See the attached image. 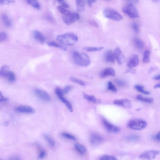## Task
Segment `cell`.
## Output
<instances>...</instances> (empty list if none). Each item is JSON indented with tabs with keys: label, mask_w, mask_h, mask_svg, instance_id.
Here are the masks:
<instances>
[{
	"label": "cell",
	"mask_w": 160,
	"mask_h": 160,
	"mask_svg": "<svg viewBox=\"0 0 160 160\" xmlns=\"http://www.w3.org/2000/svg\"><path fill=\"white\" fill-rule=\"evenodd\" d=\"M56 40L59 42L63 45H71L77 42L78 37L75 33L69 32L57 36Z\"/></svg>",
	"instance_id": "cell-1"
},
{
	"label": "cell",
	"mask_w": 160,
	"mask_h": 160,
	"mask_svg": "<svg viewBox=\"0 0 160 160\" xmlns=\"http://www.w3.org/2000/svg\"><path fill=\"white\" fill-rule=\"evenodd\" d=\"M73 58L76 64L80 66L86 67L91 63L89 57L85 53L74 51L73 53Z\"/></svg>",
	"instance_id": "cell-2"
},
{
	"label": "cell",
	"mask_w": 160,
	"mask_h": 160,
	"mask_svg": "<svg viewBox=\"0 0 160 160\" xmlns=\"http://www.w3.org/2000/svg\"><path fill=\"white\" fill-rule=\"evenodd\" d=\"M103 13L105 17L117 22H119L123 18V17L118 12L110 8L104 9Z\"/></svg>",
	"instance_id": "cell-3"
},
{
	"label": "cell",
	"mask_w": 160,
	"mask_h": 160,
	"mask_svg": "<svg viewBox=\"0 0 160 160\" xmlns=\"http://www.w3.org/2000/svg\"><path fill=\"white\" fill-rule=\"evenodd\" d=\"M122 11L130 18L134 19L139 17L137 8L132 3H127L123 8Z\"/></svg>",
	"instance_id": "cell-4"
},
{
	"label": "cell",
	"mask_w": 160,
	"mask_h": 160,
	"mask_svg": "<svg viewBox=\"0 0 160 160\" xmlns=\"http://www.w3.org/2000/svg\"><path fill=\"white\" fill-rule=\"evenodd\" d=\"M146 122L140 119L132 120H130L128 124V126L130 129L136 130H140L145 129L147 126Z\"/></svg>",
	"instance_id": "cell-5"
},
{
	"label": "cell",
	"mask_w": 160,
	"mask_h": 160,
	"mask_svg": "<svg viewBox=\"0 0 160 160\" xmlns=\"http://www.w3.org/2000/svg\"><path fill=\"white\" fill-rule=\"evenodd\" d=\"M79 18V15L78 13L71 11L69 14L63 16L62 19L66 24L70 25L76 22Z\"/></svg>",
	"instance_id": "cell-6"
},
{
	"label": "cell",
	"mask_w": 160,
	"mask_h": 160,
	"mask_svg": "<svg viewBox=\"0 0 160 160\" xmlns=\"http://www.w3.org/2000/svg\"><path fill=\"white\" fill-rule=\"evenodd\" d=\"M160 154V151L158 150H147L140 155L139 157L142 159L153 160Z\"/></svg>",
	"instance_id": "cell-7"
},
{
	"label": "cell",
	"mask_w": 160,
	"mask_h": 160,
	"mask_svg": "<svg viewBox=\"0 0 160 160\" xmlns=\"http://www.w3.org/2000/svg\"><path fill=\"white\" fill-rule=\"evenodd\" d=\"M55 92L58 98L62 101V102L64 104L69 111L71 112H72L73 111L72 106L69 101L64 97L62 90H61L60 88H57L55 90Z\"/></svg>",
	"instance_id": "cell-8"
},
{
	"label": "cell",
	"mask_w": 160,
	"mask_h": 160,
	"mask_svg": "<svg viewBox=\"0 0 160 160\" xmlns=\"http://www.w3.org/2000/svg\"><path fill=\"white\" fill-rule=\"evenodd\" d=\"M102 122L105 127L109 131L114 133H118L120 132V129L119 127L112 124L107 120L103 119Z\"/></svg>",
	"instance_id": "cell-9"
},
{
	"label": "cell",
	"mask_w": 160,
	"mask_h": 160,
	"mask_svg": "<svg viewBox=\"0 0 160 160\" xmlns=\"http://www.w3.org/2000/svg\"><path fill=\"white\" fill-rule=\"evenodd\" d=\"M35 93L38 98L46 102H49L51 100V98L47 92L39 89L35 90Z\"/></svg>",
	"instance_id": "cell-10"
},
{
	"label": "cell",
	"mask_w": 160,
	"mask_h": 160,
	"mask_svg": "<svg viewBox=\"0 0 160 160\" xmlns=\"http://www.w3.org/2000/svg\"><path fill=\"white\" fill-rule=\"evenodd\" d=\"M113 103L117 106L126 108H130L132 106L131 101L127 99L115 100Z\"/></svg>",
	"instance_id": "cell-11"
},
{
	"label": "cell",
	"mask_w": 160,
	"mask_h": 160,
	"mask_svg": "<svg viewBox=\"0 0 160 160\" xmlns=\"http://www.w3.org/2000/svg\"><path fill=\"white\" fill-rule=\"evenodd\" d=\"M114 53L118 64L120 65H122L125 61V57L120 49L119 47L116 48Z\"/></svg>",
	"instance_id": "cell-12"
},
{
	"label": "cell",
	"mask_w": 160,
	"mask_h": 160,
	"mask_svg": "<svg viewBox=\"0 0 160 160\" xmlns=\"http://www.w3.org/2000/svg\"><path fill=\"white\" fill-rule=\"evenodd\" d=\"M90 141L92 145H97L103 142V138L97 134H92L90 137Z\"/></svg>",
	"instance_id": "cell-13"
},
{
	"label": "cell",
	"mask_w": 160,
	"mask_h": 160,
	"mask_svg": "<svg viewBox=\"0 0 160 160\" xmlns=\"http://www.w3.org/2000/svg\"><path fill=\"white\" fill-rule=\"evenodd\" d=\"M115 74L114 70L109 67L103 70L100 74V77L102 78H105L109 76H115Z\"/></svg>",
	"instance_id": "cell-14"
},
{
	"label": "cell",
	"mask_w": 160,
	"mask_h": 160,
	"mask_svg": "<svg viewBox=\"0 0 160 160\" xmlns=\"http://www.w3.org/2000/svg\"><path fill=\"white\" fill-rule=\"evenodd\" d=\"M139 63V58L137 55L135 54L129 60L127 66L129 68H133L137 66Z\"/></svg>",
	"instance_id": "cell-15"
},
{
	"label": "cell",
	"mask_w": 160,
	"mask_h": 160,
	"mask_svg": "<svg viewBox=\"0 0 160 160\" xmlns=\"http://www.w3.org/2000/svg\"><path fill=\"white\" fill-rule=\"evenodd\" d=\"M15 110L18 112L27 113H33L35 112L34 109L31 106H22L18 107L15 109Z\"/></svg>",
	"instance_id": "cell-16"
},
{
	"label": "cell",
	"mask_w": 160,
	"mask_h": 160,
	"mask_svg": "<svg viewBox=\"0 0 160 160\" xmlns=\"http://www.w3.org/2000/svg\"><path fill=\"white\" fill-rule=\"evenodd\" d=\"M104 58L105 61L107 62L114 63L115 60L114 53L111 50H108L105 54Z\"/></svg>",
	"instance_id": "cell-17"
},
{
	"label": "cell",
	"mask_w": 160,
	"mask_h": 160,
	"mask_svg": "<svg viewBox=\"0 0 160 160\" xmlns=\"http://www.w3.org/2000/svg\"><path fill=\"white\" fill-rule=\"evenodd\" d=\"M33 36L35 40L41 44H43L45 42V37L39 31H36L33 32Z\"/></svg>",
	"instance_id": "cell-18"
},
{
	"label": "cell",
	"mask_w": 160,
	"mask_h": 160,
	"mask_svg": "<svg viewBox=\"0 0 160 160\" xmlns=\"http://www.w3.org/2000/svg\"><path fill=\"white\" fill-rule=\"evenodd\" d=\"M83 97L84 99L89 102L95 104H99L101 102V101L100 99L96 98L95 96L88 95L85 92L83 93Z\"/></svg>",
	"instance_id": "cell-19"
},
{
	"label": "cell",
	"mask_w": 160,
	"mask_h": 160,
	"mask_svg": "<svg viewBox=\"0 0 160 160\" xmlns=\"http://www.w3.org/2000/svg\"><path fill=\"white\" fill-rule=\"evenodd\" d=\"M2 19L5 26L7 28L11 27L12 25V20L10 17L6 14H3Z\"/></svg>",
	"instance_id": "cell-20"
},
{
	"label": "cell",
	"mask_w": 160,
	"mask_h": 160,
	"mask_svg": "<svg viewBox=\"0 0 160 160\" xmlns=\"http://www.w3.org/2000/svg\"><path fill=\"white\" fill-rule=\"evenodd\" d=\"M74 147L76 150L80 154L82 155L85 154L86 152V147L79 143H76L75 144Z\"/></svg>",
	"instance_id": "cell-21"
},
{
	"label": "cell",
	"mask_w": 160,
	"mask_h": 160,
	"mask_svg": "<svg viewBox=\"0 0 160 160\" xmlns=\"http://www.w3.org/2000/svg\"><path fill=\"white\" fill-rule=\"evenodd\" d=\"M134 42L136 47L138 49H142L144 47L145 44L142 40L137 38L134 40Z\"/></svg>",
	"instance_id": "cell-22"
},
{
	"label": "cell",
	"mask_w": 160,
	"mask_h": 160,
	"mask_svg": "<svg viewBox=\"0 0 160 160\" xmlns=\"http://www.w3.org/2000/svg\"><path fill=\"white\" fill-rule=\"evenodd\" d=\"M137 100L141 102L147 103H152L154 102V99L152 98L145 97L141 95H138L136 97Z\"/></svg>",
	"instance_id": "cell-23"
},
{
	"label": "cell",
	"mask_w": 160,
	"mask_h": 160,
	"mask_svg": "<svg viewBox=\"0 0 160 160\" xmlns=\"http://www.w3.org/2000/svg\"><path fill=\"white\" fill-rule=\"evenodd\" d=\"M27 3L29 5H30L35 9L37 10H40L41 6L39 2L36 0H27Z\"/></svg>",
	"instance_id": "cell-24"
},
{
	"label": "cell",
	"mask_w": 160,
	"mask_h": 160,
	"mask_svg": "<svg viewBox=\"0 0 160 160\" xmlns=\"http://www.w3.org/2000/svg\"><path fill=\"white\" fill-rule=\"evenodd\" d=\"M77 9L79 12H82L85 10V3L82 0H77L76 1Z\"/></svg>",
	"instance_id": "cell-25"
},
{
	"label": "cell",
	"mask_w": 160,
	"mask_h": 160,
	"mask_svg": "<svg viewBox=\"0 0 160 160\" xmlns=\"http://www.w3.org/2000/svg\"><path fill=\"white\" fill-rule=\"evenodd\" d=\"M9 71V67L6 65L3 66L0 70V76L2 77H6Z\"/></svg>",
	"instance_id": "cell-26"
},
{
	"label": "cell",
	"mask_w": 160,
	"mask_h": 160,
	"mask_svg": "<svg viewBox=\"0 0 160 160\" xmlns=\"http://www.w3.org/2000/svg\"><path fill=\"white\" fill-rule=\"evenodd\" d=\"M48 45L51 47H56L64 51H65L67 50V48L65 46L54 42H49L47 43Z\"/></svg>",
	"instance_id": "cell-27"
},
{
	"label": "cell",
	"mask_w": 160,
	"mask_h": 160,
	"mask_svg": "<svg viewBox=\"0 0 160 160\" xmlns=\"http://www.w3.org/2000/svg\"><path fill=\"white\" fill-rule=\"evenodd\" d=\"M104 49L103 47H84L83 49L86 50V51L90 52H96L100 51Z\"/></svg>",
	"instance_id": "cell-28"
},
{
	"label": "cell",
	"mask_w": 160,
	"mask_h": 160,
	"mask_svg": "<svg viewBox=\"0 0 160 160\" xmlns=\"http://www.w3.org/2000/svg\"><path fill=\"white\" fill-rule=\"evenodd\" d=\"M44 137L46 141L47 142L50 146L54 147L55 146V142L51 137L47 134H45L44 136Z\"/></svg>",
	"instance_id": "cell-29"
},
{
	"label": "cell",
	"mask_w": 160,
	"mask_h": 160,
	"mask_svg": "<svg viewBox=\"0 0 160 160\" xmlns=\"http://www.w3.org/2000/svg\"><path fill=\"white\" fill-rule=\"evenodd\" d=\"M6 78L8 81L12 83L15 82L16 79L15 74L11 71H10L8 73Z\"/></svg>",
	"instance_id": "cell-30"
},
{
	"label": "cell",
	"mask_w": 160,
	"mask_h": 160,
	"mask_svg": "<svg viewBox=\"0 0 160 160\" xmlns=\"http://www.w3.org/2000/svg\"><path fill=\"white\" fill-rule=\"evenodd\" d=\"M134 87L136 90L146 95H149L150 94L149 92L146 91L144 90V86L136 85Z\"/></svg>",
	"instance_id": "cell-31"
},
{
	"label": "cell",
	"mask_w": 160,
	"mask_h": 160,
	"mask_svg": "<svg viewBox=\"0 0 160 160\" xmlns=\"http://www.w3.org/2000/svg\"><path fill=\"white\" fill-rule=\"evenodd\" d=\"M150 52L148 50L145 51L144 54V57L143 58V62L144 63H148L150 61Z\"/></svg>",
	"instance_id": "cell-32"
},
{
	"label": "cell",
	"mask_w": 160,
	"mask_h": 160,
	"mask_svg": "<svg viewBox=\"0 0 160 160\" xmlns=\"http://www.w3.org/2000/svg\"><path fill=\"white\" fill-rule=\"evenodd\" d=\"M70 80L71 81L76 83H77L79 84V85L82 86H86V83L85 82H84L81 79H80L74 77H70Z\"/></svg>",
	"instance_id": "cell-33"
},
{
	"label": "cell",
	"mask_w": 160,
	"mask_h": 160,
	"mask_svg": "<svg viewBox=\"0 0 160 160\" xmlns=\"http://www.w3.org/2000/svg\"><path fill=\"white\" fill-rule=\"evenodd\" d=\"M61 136L63 137L72 141H75L77 140V138L74 136L68 133H63L61 134Z\"/></svg>",
	"instance_id": "cell-34"
},
{
	"label": "cell",
	"mask_w": 160,
	"mask_h": 160,
	"mask_svg": "<svg viewBox=\"0 0 160 160\" xmlns=\"http://www.w3.org/2000/svg\"><path fill=\"white\" fill-rule=\"evenodd\" d=\"M139 137L137 135L132 134L126 137V140L130 141H136L139 140Z\"/></svg>",
	"instance_id": "cell-35"
},
{
	"label": "cell",
	"mask_w": 160,
	"mask_h": 160,
	"mask_svg": "<svg viewBox=\"0 0 160 160\" xmlns=\"http://www.w3.org/2000/svg\"><path fill=\"white\" fill-rule=\"evenodd\" d=\"M57 9L63 16L65 15L69 14L71 12V11L67 10L65 8H63L60 6H58Z\"/></svg>",
	"instance_id": "cell-36"
},
{
	"label": "cell",
	"mask_w": 160,
	"mask_h": 160,
	"mask_svg": "<svg viewBox=\"0 0 160 160\" xmlns=\"http://www.w3.org/2000/svg\"><path fill=\"white\" fill-rule=\"evenodd\" d=\"M108 90H111L113 92L115 93L117 92L116 88L111 81H109L108 83Z\"/></svg>",
	"instance_id": "cell-37"
},
{
	"label": "cell",
	"mask_w": 160,
	"mask_h": 160,
	"mask_svg": "<svg viewBox=\"0 0 160 160\" xmlns=\"http://www.w3.org/2000/svg\"><path fill=\"white\" fill-rule=\"evenodd\" d=\"M99 160H117V159L112 156L105 155L101 157Z\"/></svg>",
	"instance_id": "cell-38"
},
{
	"label": "cell",
	"mask_w": 160,
	"mask_h": 160,
	"mask_svg": "<svg viewBox=\"0 0 160 160\" xmlns=\"http://www.w3.org/2000/svg\"><path fill=\"white\" fill-rule=\"evenodd\" d=\"M8 38V36L6 33L2 32L0 33V42H2L6 40Z\"/></svg>",
	"instance_id": "cell-39"
},
{
	"label": "cell",
	"mask_w": 160,
	"mask_h": 160,
	"mask_svg": "<svg viewBox=\"0 0 160 160\" xmlns=\"http://www.w3.org/2000/svg\"><path fill=\"white\" fill-rule=\"evenodd\" d=\"M57 2L61 5V6L63 8L67 9L69 7V6L65 1L63 0H58Z\"/></svg>",
	"instance_id": "cell-40"
},
{
	"label": "cell",
	"mask_w": 160,
	"mask_h": 160,
	"mask_svg": "<svg viewBox=\"0 0 160 160\" xmlns=\"http://www.w3.org/2000/svg\"><path fill=\"white\" fill-rule=\"evenodd\" d=\"M15 1L12 0H1L0 4L1 5H9L14 3Z\"/></svg>",
	"instance_id": "cell-41"
},
{
	"label": "cell",
	"mask_w": 160,
	"mask_h": 160,
	"mask_svg": "<svg viewBox=\"0 0 160 160\" xmlns=\"http://www.w3.org/2000/svg\"><path fill=\"white\" fill-rule=\"evenodd\" d=\"M73 87L71 86H66L64 88V90H62L63 93L64 94H66L72 89Z\"/></svg>",
	"instance_id": "cell-42"
},
{
	"label": "cell",
	"mask_w": 160,
	"mask_h": 160,
	"mask_svg": "<svg viewBox=\"0 0 160 160\" xmlns=\"http://www.w3.org/2000/svg\"><path fill=\"white\" fill-rule=\"evenodd\" d=\"M132 27L135 32L137 33L139 31L138 25L137 23H133L132 24Z\"/></svg>",
	"instance_id": "cell-43"
},
{
	"label": "cell",
	"mask_w": 160,
	"mask_h": 160,
	"mask_svg": "<svg viewBox=\"0 0 160 160\" xmlns=\"http://www.w3.org/2000/svg\"><path fill=\"white\" fill-rule=\"evenodd\" d=\"M115 82L117 85L120 86H124L126 85V83L125 81L120 79H116Z\"/></svg>",
	"instance_id": "cell-44"
},
{
	"label": "cell",
	"mask_w": 160,
	"mask_h": 160,
	"mask_svg": "<svg viewBox=\"0 0 160 160\" xmlns=\"http://www.w3.org/2000/svg\"><path fill=\"white\" fill-rule=\"evenodd\" d=\"M89 24L91 26L95 28H98L99 26L98 23L94 20H91L89 21Z\"/></svg>",
	"instance_id": "cell-45"
},
{
	"label": "cell",
	"mask_w": 160,
	"mask_h": 160,
	"mask_svg": "<svg viewBox=\"0 0 160 160\" xmlns=\"http://www.w3.org/2000/svg\"><path fill=\"white\" fill-rule=\"evenodd\" d=\"M125 73H130L132 74H136V70L133 68H129L126 69L125 71Z\"/></svg>",
	"instance_id": "cell-46"
},
{
	"label": "cell",
	"mask_w": 160,
	"mask_h": 160,
	"mask_svg": "<svg viewBox=\"0 0 160 160\" xmlns=\"http://www.w3.org/2000/svg\"><path fill=\"white\" fill-rule=\"evenodd\" d=\"M46 154V152L44 150H42L40 153L39 156L38 158L40 159H43L45 156Z\"/></svg>",
	"instance_id": "cell-47"
},
{
	"label": "cell",
	"mask_w": 160,
	"mask_h": 160,
	"mask_svg": "<svg viewBox=\"0 0 160 160\" xmlns=\"http://www.w3.org/2000/svg\"><path fill=\"white\" fill-rule=\"evenodd\" d=\"M9 100V99L7 97H4L2 95L1 93H0V102H7Z\"/></svg>",
	"instance_id": "cell-48"
},
{
	"label": "cell",
	"mask_w": 160,
	"mask_h": 160,
	"mask_svg": "<svg viewBox=\"0 0 160 160\" xmlns=\"http://www.w3.org/2000/svg\"><path fill=\"white\" fill-rule=\"evenodd\" d=\"M152 138L155 141L160 142V131L157 134L156 136H153Z\"/></svg>",
	"instance_id": "cell-49"
},
{
	"label": "cell",
	"mask_w": 160,
	"mask_h": 160,
	"mask_svg": "<svg viewBox=\"0 0 160 160\" xmlns=\"http://www.w3.org/2000/svg\"><path fill=\"white\" fill-rule=\"evenodd\" d=\"M96 2V1L95 0H90V1H88V5L90 7H92L93 4Z\"/></svg>",
	"instance_id": "cell-50"
},
{
	"label": "cell",
	"mask_w": 160,
	"mask_h": 160,
	"mask_svg": "<svg viewBox=\"0 0 160 160\" xmlns=\"http://www.w3.org/2000/svg\"><path fill=\"white\" fill-rule=\"evenodd\" d=\"M8 160H20V159L18 156H14L10 157Z\"/></svg>",
	"instance_id": "cell-51"
},
{
	"label": "cell",
	"mask_w": 160,
	"mask_h": 160,
	"mask_svg": "<svg viewBox=\"0 0 160 160\" xmlns=\"http://www.w3.org/2000/svg\"><path fill=\"white\" fill-rule=\"evenodd\" d=\"M154 79L156 80H160V74L155 76L154 77Z\"/></svg>",
	"instance_id": "cell-52"
},
{
	"label": "cell",
	"mask_w": 160,
	"mask_h": 160,
	"mask_svg": "<svg viewBox=\"0 0 160 160\" xmlns=\"http://www.w3.org/2000/svg\"><path fill=\"white\" fill-rule=\"evenodd\" d=\"M155 69V68L154 67H151V68L149 70L148 72L149 73H150L151 72H152L154 71Z\"/></svg>",
	"instance_id": "cell-53"
},
{
	"label": "cell",
	"mask_w": 160,
	"mask_h": 160,
	"mask_svg": "<svg viewBox=\"0 0 160 160\" xmlns=\"http://www.w3.org/2000/svg\"><path fill=\"white\" fill-rule=\"evenodd\" d=\"M154 89H157V88H160V83L157 84L154 86Z\"/></svg>",
	"instance_id": "cell-54"
},
{
	"label": "cell",
	"mask_w": 160,
	"mask_h": 160,
	"mask_svg": "<svg viewBox=\"0 0 160 160\" xmlns=\"http://www.w3.org/2000/svg\"><path fill=\"white\" fill-rule=\"evenodd\" d=\"M4 125L5 126H6V127H7V126L9 125V122L8 121H6L5 122V123H4Z\"/></svg>",
	"instance_id": "cell-55"
},
{
	"label": "cell",
	"mask_w": 160,
	"mask_h": 160,
	"mask_svg": "<svg viewBox=\"0 0 160 160\" xmlns=\"http://www.w3.org/2000/svg\"><path fill=\"white\" fill-rule=\"evenodd\" d=\"M142 109V108H138L136 109V110L137 111H140Z\"/></svg>",
	"instance_id": "cell-56"
},
{
	"label": "cell",
	"mask_w": 160,
	"mask_h": 160,
	"mask_svg": "<svg viewBox=\"0 0 160 160\" xmlns=\"http://www.w3.org/2000/svg\"><path fill=\"white\" fill-rule=\"evenodd\" d=\"M0 160H2L1 159H0Z\"/></svg>",
	"instance_id": "cell-57"
}]
</instances>
